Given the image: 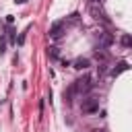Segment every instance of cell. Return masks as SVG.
I'll return each instance as SVG.
<instances>
[{
  "label": "cell",
  "mask_w": 132,
  "mask_h": 132,
  "mask_svg": "<svg viewBox=\"0 0 132 132\" xmlns=\"http://www.w3.org/2000/svg\"><path fill=\"white\" fill-rule=\"evenodd\" d=\"M50 56L52 58H58V47H50Z\"/></svg>",
  "instance_id": "9c48e42d"
},
{
  "label": "cell",
  "mask_w": 132,
  "mask_h": 132,
  "mask_svg": "<svg viewBox=\"0 0 132 132\" xmlns=\"http://www.w3.org/2000/svg\"><path fill=\"white\" fill-rule=\"evenodd\" d=\"M111 43H113V35H111V33H101V45L107 47V45H111Z\"/></svg>",
  "instance_id": "8992f818"
},
{
  "label": "cell",
  "mask_w": 132,
  "mask_h": 132,
  "mask_svg": "<svg viewBox=\"0 0 132 132\" xmlns=\"http://www.w3.org/2000/svg\"><path fill=\"white\" fill-rule=\"evenodd\" d=\"M16 4H25V2H29V0H14Z\"/></svg>",
  "instance_id": "30bf717a"
},
{
  "label": "cell",
  "mask_w": 132,
  "mask_h": 132,
  "mask_svg": "<svg viewBox=\"0 0 132 132\" xmlns=\"http://www.w3.org/2000/svg\"><path fill=\"white\" fill-rule=\"evenodd\" d=\"M122 45H124V47H130V45H132V39H130V35H124V37H122Z\"/></svg>",
  "instance_id": "ba28073f"
},
{
  "label": "cell",
  "mask_w": 132,
  "mask_h": 132,
  "mask_svg": "<svg viewBox=\"0 0 132 132\" xmlns=\"http://www.w3.org/2000/svg\"><path fill=\"white\" fill-rule=\"evenodd\" d=\"M91 87H93V82H91V76H89V74H85V76H80V78H76V80H74V85H72V91H74V93H87Z\"/></svg>",
  "instance_id": "6da1fadb"
},
{
  "label": "cell",
  "mask_w": 132,
  "mask_h": 132,
  "mask_svg": "<svg viewBox=\"0 0 132 132\" xmlns=\"http://www.w3.org/2000/svg\"><path fill=\"white\" fill-rule=\"evenodd\" d=\"M62 35V23H54L50 29V37H60Z\"/></svg>",
  "instance_id": "5b68a950"
},
{
  "label": "cell",
  "mask_w": 132,
  "mask_h": 132,
  "mask_svg": "<svg viewBox=\"0 0 132 132\" xmlns=\"http://www.w3.org/2000/svg\"><path fill=\"white\" fill-rule=\"evenodd\" d=\"M124 70H128V64H126V62H120V64H118V68H113V70H111V76H118V74H122Z\"/></svg>",
  "instance_id": "52a82bcc"
},
{
  "label": "cell",
  "mask_w": 132,
  "mask_h": 132,
  "mask_svg": "<svg viewBox=\"0 0 132 132\" xmlns=\"http://www.w3.org/2000/svg\"><path fill=\"white\" fill-rule=\"evenodd\" d=\"M89 64H91V62H89L87 58H76V60H74V68H76V70H85V68H89Z\"/></svg>",
  "instance_id": "277c9868"
},
{
  "label": "cell",
  "mask_w": 132,
  "mask_h": 132,
  "mask_svg": "<svg viewBox=\"0 0 132 132\" xmlns=\"http://www.w3.org/2000/svg\"><path fill=\"white\" fill-rule=\"evenodd\" d=\"M91 14H93V19H97V21L101 19V21H105V23H107V19H105V12L101 10V6H99V4H91Z\"/></svg>",
  "instance_id": "3957f363"
},
{
  "label": "cell",
  "mask_w": 132,
  "mask_h": 132,
  "mask_svg": "<svg viewBox=\"0 0 132 132\" xmlns=\"http://www.w3.org/2000/svg\"><path fill=\"white\" fill-rule=\"evenodd\" d=\"M80 109H82V113H95V111L99 109V99H97V97H87V99H82Z\"/></svg>",
  "instance_id": "7a4b0ae2"
},
{
  "label": "cell",
  "mask_w": 132,
  "mask_h": 132,
  "mask_svg": "<svg viewBox=\"0 0 132 132\" xmlns=\"http://www.w3.org/2000/svg\"><path fill=\"white\" fill-rule=\"evenodd\" d=\"M95 132H103V130H95Z\"/></svg>",
  "instance_id": "8fae6325"
}]
</instances>
